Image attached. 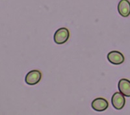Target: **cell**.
I'll return each instance as SVG.
<instances>
[{
    "label": "cell",
    "instance_id": "obj_1",
    "mask_svg": "<svg viewBox=\"0 0 130 115\" xmlns=\"http://www.w3.org/2000/svg\"><path fill=\"white\" fill-rule=\"evenodd\" d=\"M70 37V33L68 28H60L55 32L53 40L57 44L61 45L66 43Z\"/></svg>",
    "mask_w": 130,
    "mask_h": 115
},
{
    "label": "cell",
    "instance_id": "obj_2",
    "mask_svg": "<svg viewBox=\"0 0 130 115\" xmlns=\"http://www.w3.org/2000/svg\"><path fill=\"white\" fill-rule=\"evenodd\" d=\"M42 72L38 70H32L26 74L25 78V83L29 85L37 84L41 80Z\"/></svg>",
    "mask_w": 130,
    "mask_h": 115
},
{
    "label": "cell",
    "instance_id": "obj_3",
    "mask_svg": "<svg viewBox=\"0 0 130 115\" xmlns=\"http://www.w3.org/2000/svg\"><path fill=\"white\" fill-rule=\"evenodd\" d=\"M111 103L114 108L117 110L123 109L126 104V98L120 92H116L112 96Z\"/></svg>",
    "mask_w": 130,
    "mask_h": 115
},
{
    "label": "cell",
    "instance_id": "obj_4",
    "mask_svg": "<svg viewBox=\"0 0 130 115\" xmlns=\"http://www.w3.org/2000/svg\"><path fill=\"white\" fill-rule=\"evenodd\" d=\"M107 58L108 61L114 65H120L124 63L125 60L124 55L120 52L117 51V50H112V51L109 52L108 53Z\"/></svg>",
    "mask_w": 130,
    "mask_h": 115
},
{
    "label": "cell",
    "instance_id": "obj_5",
    "mask_svg": "<svg viewBox=\"0 0 130 115\" xmlns=\"http://www.w3.org/2000/svg\"><path fill=\"white\" fill-rule=\"evenodd\" d=\"M91 106L94 110L98 112H102L106 110L109 107V103L103 98H97L94 99L91 103Z\"/></svg>",
    "mask_w": 130,
    "mask_h": 115
},
{
    "label": "cell",
    "instance_id": "obj_6",
    "mask_svg": "<svg viewBox=\"0 0 130 115\" xmlns=\"http://www.w3.org/2000/svg\"><path fill=\"white\" fill-rule=\"evenodd\" d=\"M118 11L122 17L129 16L130 15V2L128 0H120L118 5Z\"/></svg>",
    "mask_w": 130,
    "mask_h": 115
},
{
    "label": "cell",
    "instance_id": "obj_7",
    "mask_svg": "<svg viewBox=\"0 0 130 115\" xmlns=\"http://www.w3.org/2000/svg\"><path fill=\"white\" fill-rule=\"evenodd\" d=\"M118 90L126 97H130V81L122 78L119 81L118 84Z\"/></svg>",
    "mask_w": 130,
    "mask_h": 115
}]
</instances>
